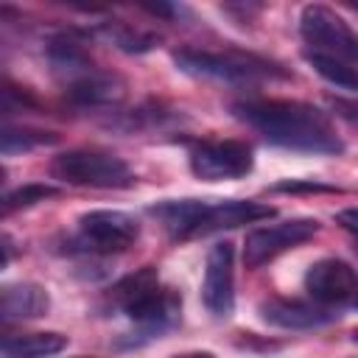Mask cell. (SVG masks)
I'll use <instances>...</instances> for the list:
<instances>
[{
    "instance_id": "6da1fadb",
    "label": "cell",
    "mask_w": 358,
    "mask_h": 358,
    "mask_svg": "<svg viewBox=\"0 0 358 358\" xmlns=\"http://www.w3.org/2000/svg\"><path fill=\"white\" fill-rule=\"evenodd\" d=\"M235 117L260 131L268 143L308 151V154H341L344 143L336 134L330 117L302 101H241L232 106Z\"/></svg>"
},
{
    "instance_id": "7a4b0ae2",
    "label": "cell",
    "mask_w": 358,
    "mask_h": 358,
    "mask_svg": "<svg viewBox=\"0 0 358 358\" xmlns=\"http://www.w3.org/2000/svg\"><path fill=\"white\" fill-rule=\"evenodd\" d=\"M109 308L120 310L143 336H159L179 322L182 296L159 282L157 268L143 266L109 291Z\"/></svg>"
},
{
    "instance_id": "3957f363",
    "label": "cell",
    "mask_w": 358,
    "mask_h": 358,
    "mask_svg": "<svg viewBox=\"0 0 358 358\" xmlns=\"http://www.w3.org/2000/svg\"><path fill=\"white\" fill-rule=\"evenodd\" d=\"M173 62L182 73L196 76V78H213V81H227V84H255L266 78H282L285 70L277 64L255 56V53H241V50H196V48H182L173 53Z\"/></svg>"
},
{
    "instance_id": "277c9868",
    "label": "cell",
    "mask_w": 358,
    "mask_h": 358,
    "mask_svg": "<svg viewBox=\"0 0 358 358\" xmlns=\"http://www.w3.org/2000/svg\"><path fill=\"white\" fill-rule=\"evenodd\" d=\"M50 176L76 187H101V190H123L137 182L123 157L98 151V148H73L50 162Z\"/></svg>"
},
{
    "instance_id": "5b68a950",
    "label": "cell",
    "mask_w": 358,
    "mask_h": 358,
    "mask_svg": "<svg viewBox=\"0 0 358 358\" xmlns=\"http://www.w3.org/2000/svg\"><path fill=\"white\" fill-rule=\"evenodd\" d=\"M299 34L313 48V53L358 64V34L333 8L310 3L299 11Z\"/></svg>"
},
{
    "instance_id": "8992f818",
    "label": "cell",
    "mask_w": 358,
    "mask_h": 358,
    "mask_svg": "<svg viewBox=\"0 0 358 358\" xmlns=\"http://www.w3.org/2000/svg\"><path fill=\"white\" fill-rule=\"evenodd\" d=\"M140 238V224L123 210H90L78 218V249L84 255L126 252Z\"/></svg>"
},
{
    "instance_id": "52a82bcc",
    "label": "cell",
    "mask_w": 358,
    "mask_h": 358,
    "mask_svg": "<svg viewBox=\"0 0 358 358\" xmlns=\"http://www.w3.org/2000/svg\"><path fill=\"white\" fill-rule=\"evenodd\" d=\"M316 232H319L316 218H288L280 224L255 227L252 232H246V241H243V263L249 268H260L268 260L280 257L282 252L310 241Z\"/></svg>"
},
{
    "instance_id": "ba28073f",
    "label": "cell",
    "mask_w": 358,
    "mask_h": 358,
    "mask_svg": "<svg viewBox=\"0 0 358 358\" xmlns=\"http://www.w3.org/2000/svg\"><path fill=\"white\" fill-rule=\"evenodd\" d=\"M252 148L241 140H213L190 151V171L204 182L241 179L252 171Z\"/></svg>"
},
{
    "instance_id": "9c48e42d",
    "label": "cell",
    "mask_w": 358,
    "mask_h": 358,
    "mask_svg": "<svg viewBox=\"0 0 358 358\" xmlns=\"http://www.w3.org/2000/svg\"><path fill=\"white\" fill-rule=\"evenodd\" d=\"M201 302L215 319H227L235 308V246L229 241H221L207 252Z\"/></svg>"
},
{
    "instance_id": "30bf717a",
    "label": "cell",
    "mask_w": 358,
    "mask_h": 358,
    "mask_svg": "<svg viewBox=\"0 0 358 358\" xmlns=\"http://www.w3.org/2000/svg\"><path fill=\"white\" fill-rule=\"evenodd\" d=\"M305 291L316 305L330 310V308H338L355 299L358 277L350 263L338 257H324V260H316L305 271Z\"/></svg>"
},
{
    "instance_id": "8fae6325",
    "label": "cell",
    "mask_w": 358,
    "mask_h": 358,
    "mask_svg": "<svg viewBox=\"0 0 358 358\" xmlns=\"http://www.w3.org/2000/svg\"><path fill=\"white\" fill-rule=\"evenodd\" d=\"M64 95L73 106L81 109H115L126 95V84L120 76L92 64L90 70L64 84Z\"/></svg>"
},
{
    "instance_id": "7c38bea8",
    "label": "cell",
    "mask_w": 358,
    "mask_h": 358,
    "mask_svg": "<svg viewBox=\"0 0 358 358\" xmlns=\"http://www.w3.org/2000/svg\"><path fill=\"white\" fill-rule=\"evenodd\" d=\"M274 207L252 199H224V201H207L201 221H199V235L218 232V229H232L241 224H257L263 218H271Z\"/></svg>"
},
{
    "instance_id": "4fadbf2b",
    "label": "cell",
    "mask_w": 358,
    "mask_h": 358,
    "mask_svg": "<svg viewBox=\"0 0 358 358\" xmlns=\"http://www.w3.org/2000/svg\"><path fill=\"white\" fill-rule=\"evenodd\" d=\"M260 319L266 324L282 327V330H310V327H322L333 319V313L316 302H302V299H266L257 308Z\"/></svg>"
},
{
    "instance_id": "5bb4252c",
    "label": "cell",
    "mask_w": 358,
    "mask_h": 358,
    "mask_svg": "<svg viewBox=\"0 0 358 358\" xmlns=\"http://www.w3.org/2000/svg\"><path fill=\"white\" fill-rule=\"evenodd\" d=\"M201 199H171V201H159L154 204L148 213L162 224V229L171 238H193L199 235V221L204 213Z\"/></svg>"
},
{
    "instance_id": "9a60e30c",
    "label": "cell",
    "mask_w": 358,
    "mask_h": 358,
    "mask_svg": "<svg viewBox=\"0 0 358 358\" xmlns=\"http://www.w3.org/2000/svg\"><path fill=\"white\" fill-rule=\"evenodd\" d=\"M50 308V296L36 282H17L3 288V319L20 322V319H39Z\"/></svg>"
},
{
    "instance_id": "2e32d148",
    "label": "cell",
    "mask_w": 358,
    "mask_h": 358,
    "mask_svg": "<svg viewBox=\"0 0 358 358\" xmlns=\"http://www.w3.org/2000/svg\"><path fill=\"white\" fill-rule=\"evenodd\" d=\"M67 347V336L45 330V333H14L3 338L6 358H53Z\"/></svg>"
},
{
    "instance_id": "e0dca14e",
    "label": "cell",
    "mask_w": 358,
    "mask_h": 358,
    "mask_svg": "<svg viewBox=\"0 0 358 358\" xmlns=\"http://www.w3.org/2000/svg\"><path fill=\"white\" fill-rule=\"evenodd\" d=\"M305 59L324 81L358 95V67L355 64H347V62H338V59H330V56H322V53H313V50H308Z\"/></svg>"
},
{
    "instance_id": "ac0fdd59",
    "label": "cell",
    "mask_w": 358,
    "mask_h": 358,
    "mask_svg": "<svg viewBox=\"0 0 358 358\" xmlns=\"http://www.w3.org/2000/svg\"><path fill=\"white\" fill-rule=\"evenodd\" d=\"M56 143L53 131H39V129H17V126H6L0 134V148L6 157L17 154V151H31L39 145H50Z\"/></svg>"
},
{
    "instance_id": "d6986e66",
    "label": "cell",
    "mask_w": 358,
    "mask_h": 358,
    "mask_svg": "<svg viewBox=\"0 0 358 358\" xmlns=\"http://www.w3.org/2000/svg\"><path fill=\"white\" fill-rule=\"evenodd\" d=\"M103 34L112 39V45H117V48L126 50V53H143V50H148V48L157 45V36H154V34L134 31V28H129V25H123V22H109V25L103 28Z\"/></svg>"
},
{
    "instance_id": "ffe728a7",
    "label": "cell",
    "mask_w": 358,
    "mask_h": 358,
    "mask_svg": "<svg viewBox=\"0 0 358 358\" xmlns=\"http://www.w3.org/2000/svg\"><path fill=\"white\" fill-rule=\"evenodd\" d=\"M50 196H56V187H50V185H22V187L6 193V199H3V213L11 215L14 210H25V207H31V204H36V201H45V199H50Z\"/></svg>"
},
{
    "instance_id": "44dd1931",
    "label": "cell",
    "mask_w": 358,
    "mask_h": 358,
    "mask_svg": "<svg viewBox=\"0 0 358 358\" xmlns=\"http://www.w3.org/2000/svg\"><path fill=\"white\" fill-rule=\"evenodd\" d=\"M336 221H338L347 232H352V235L358 238V207H347V210H341V213L336 215Z\"/></svg>"
},
{
    "instance_id": "7402d4cb",
    "label": "cell",
    "mask_w": 358,
    "mask_h": 358,
    "mask_svg": "<svg viewBox=\"0 0 358 358\" xmlns=\"http://www.w3.org/2000/svg\"><path fill=\"white\" fill-rule=\"evenodd\" d=\"M171 358H215V355L204 352V350H193V352H182V355H171Z\"/></svg>"
},
{
    "instance_id": "603a6c76",
    "label": "cell",
    "mask_w": 358,
    "mask_h": 358,
    "mask_svg": "<svg viewBox=\"0 0 358 358\" xmlns=\"http://www.w3.org/2000/svg\"><path fill=\"white\" fill-rule=\"evenodd\" d=\"M352 305H355V308H358V291H355V299H352Z\"/></svg>"
},
{
    "instance_id": "cb8c5ba5",
    "label": "cell",
    "mask_w": 358,
    "mask_h": 358,
    "mask_svg": "<svg viewBox=\"0 0 358 358\" xmlns=\"http://www.w3.org/2000/svg\"><path fill=\"white\" fill-rule=\"evenodd\" d=\"M352 338H355V341H358V330H355V333H352Z\"/></svg>"
},
{
    "instance_id": "d4e9b609",
    "label": "cell",
    "mask_w": 358,
    "mask_h": 358,
    "mask_svg": "<svg viewBox=\"0 0 358 358\" xmlns=\"http://www.w3.org/2000/svg\"><path fill=\"white\" fill-rule=\"evenodd\" d=\"M78 358H87V355H78Z\"/></svg>"
}]
</instances>
